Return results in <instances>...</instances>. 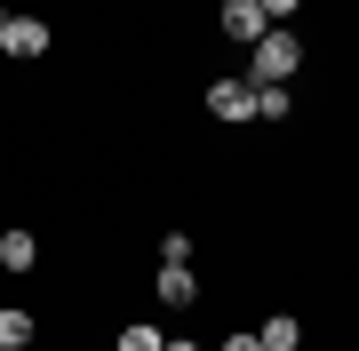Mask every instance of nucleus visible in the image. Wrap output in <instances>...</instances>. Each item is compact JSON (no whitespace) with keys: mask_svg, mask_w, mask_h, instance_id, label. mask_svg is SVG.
I'll use <instances>...</instances> for the list:
<instances>
[{"mask_svg":"<svg viewBox=\"0 0 359 351\" xmlns=\"http://www.w3.org/2000/svg\"><path fill=\"white\" fill-rule=\"evenodd\" d=\"M160 263H192V232H168L160 240Z\"/></svg>","mask_w":359,"mask_h":351,"instance_id":"nucleus-11","label":"nucleus"},{"mask_svg":"<svg viewBox=\"0 0 359 351\" xmlns=\"http://www.w3.org/2000/svg\"><path fill=\"white\" fill-rule=\"evenodd\" d=\"M208 112L216 120H256V80H216L208 88Z\"/></svg>","mask_w":359,"mask_h":351,"instance_id":"nucleus-4","label":"nucleus"},{"mask_svg":"<svg viewBox=\"0 0 359 351\" xmlns=\"http://www.w3.org/2000/svg\"><path fill=\"white\" fill-rule=\"evenodd\" d=\"M256 8L271 16V25H280V16H295V8H304V0H256Z\"/></svg>","mask_w":359,"mask_h":351,"instance_id":"nucleus-12","label":"nucleus"},{"mask_svg":"<svg viewBox=\"0 0 359 351\" xmlns=\"http://www.w3.org/2000/svg\"><path fill=\"white\" fill-rule=\"evenodd\" d=\"M32 336H40V319L25 312V303H0V351H25Z\"/></svg>","mask_w":359,"mask_h":351,"instance_id":"nucleus-6","label":"nucleus"},{"mask_svg":"<svg viewBox=\"0 0 359 351\" xmlns=\"http://www.w3.org/2000/svg\"><path fill=\"white\" fill-rule=\"evenodd\" d=\"M160 303H168V312H192V303H200V272H192V263H160Z\"/></svg>","mask_w":359,"mask_h":351,"instance_id":"nucleus-5","label":"nucleus"},{"mask_svg":"<svg viewBox=\"0 0 359 351\" xmlns=\"http://www.w3.org/2000/svg\"><path fill=\"white\" fill-rule=\"evenodd\" d=\"M32 263H40L32 232H0V272H32Z\"/></svg>","mask_w":359,"mask_h":351,"instance_id":"nucleus-7","label":"nucleus"},{"mask_svg":"<svg viewBox=\"0 0 359 351\" xmlns=\"http://www.w3.org/2000/svg\"><path fill=\"white\" fill-rule=\"evenodd\" d=\"M120 351H168V336L152 319H128V327H120Z\"/></svg>","mask_w":359,"mask_h":351,"instance_id":"nucleus-10","label":"nucleus"},{"mask_svg":"<svg viewBox=\"0 0 359 351\" xmlns=\"http://www.w3.org/2000/svg\"><path fill=\"white\" fill-rule=\"evenodd\" d=\"M224 351H264V336H248V327H240V336H224Z\"/></svg>","mask_w":359,"mask_h":351,"instance_id":"nucleus-13","label":"nucleus"},{"mask_svg":"<svg viewBox=\"0 0 359 351\" xmlns=\"http://www.w3.org/2000/svg\"><path fill=\"white\" fill-rule=\"evenodd\" d=\"M295 64H304V40H295L287 25H271L256 40V64H248V80H295Z\"/></svg>","mask_w":359,"mask_h":351,"instance_id":"nucleus-1","label":"nucleus"},{"mask_svg":"<svg viewBox=\"0 0 359 351\" xmlns=\"http://www.w3.org/2000/svg\"><path fill=\"white\" fill-rule=\"evenodd\" d=\"M295 343H304V319H295V312H271L264 319V351H295Z\"/></svg>","mask_w":359,"mask_h":351,"instance_id":"nucleus-9","label":"nucleus"},{"mask_svg":"<svg viewBox=\"0 0 359 351\" xmlns=\"http://www.w3.org/2000/svg\"><path fill=\"white\" fill-rule=\"evenodd\" d=\"M168 351H200V343H168Z\"/></svg>","mask_w":359,"mask_h":351,"instance_id":"nucleus-14","label":"nucleus"},{"mask_svg":"<svg viewBox=\"0 0 359 351\" xmlns=\"http://www.w3.org/2000/svg\"><path fill=\"white\" fill-rule=\"evenodd\" d=\"M216 25H224V40H240V48H256V40L271 32V16L256 8V0H224V8H216Z\"/></svg>","mask_w":359,"mask_h":351,"instance_id":"nucleus-3","label":"nucleus"},{"mask_svg":"<svg viewBox=\"0 0 359 351\" xmlns=\"http://www.w3.org/2000/svg\"><path fill=\"white\" fill-rule=\"evenodd\" d=\"M0 56H16V64L48 56V25L40 16H0Z\"/></svg>","mask_w":359,"mask_h":351,"instance_id":"nucleus-2","label":"nucleus"},{"mask_svg":"<svg viewBox=\"0 0 359 351\" xmlns=\"http://www.w3.org/2000/svg\"><path fill=\"white\" fill-rule=\"evenodd\" d=\"M287 112H295L287 80H256V120H287Z\"/></svg>","mask_w":359,"mask_h":351,"instance_id":"nucleus-8","label":"nucleus"}]
</instances>
